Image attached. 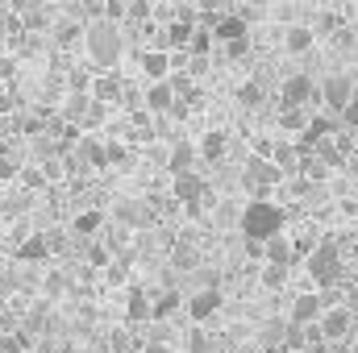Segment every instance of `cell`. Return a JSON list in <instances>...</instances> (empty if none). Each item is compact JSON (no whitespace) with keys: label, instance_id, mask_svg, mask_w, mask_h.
I'll use <instances>...</instances> for the list:
<instances>
[{"label":"cell","instance_id":"obj_1","mask_svg":"<svg viewBox=\"0 0 358 353\" xmlns=\"http://www.w3.org/2000/svg\"><path fill=\"white\" fill-rule=\"evenodd\" d=\"M287 225V212L275 204V200H250L242 208V241H263L267 246L271 237H279Z\"/></svg>","mask_w":358,"mask_h":353},{"label":"cell","instance_id":"obj_2","mask_svg":"<svg viewBox=\"0 0 358 353\" xmlns=\"http://www.w3.org/2000/svg\"><path fill=\"white\" fill-rule=\"evenodd\" d=\"M84 42H88V54H92V63H96L100 71H113V67L121 63L125 38H121V29H117L113 21L96 17V21H92L88 29H84Z\"/></svg>","mask_w":358,"mask_h":353},{"label":"cell","instance_id":"obj_3","mask_svg":"<svg viewBox=\"0 0 358 353\" xmlns=\"http://www.w3.org/2000/svg\"><path fill=\"white\" fill-rule=\"evenodd\" d=\"M304 270H308V278L317 287H334L342 278V250H338V241H317V250L308 254Z\"/></svg>","mask_w":358,"mask_h":353},{"label":"cell","instance_id":"obj_4","mask_svg":"<svg viewBox=\"0 0 358 353\" xmlns=\"http://www.w3.org/2000/svg\"><path fill=\"white\" fill-rule=\"evenodd\" d=\"M279 179H283V175L271 167L267 158H250V163H246V171H242V183H246V191H250L255 200H267L271 187H275Z\"/></svg>","mask_w":358,"mask_h":353},{"label":"cell","instance_id":"obj_5","mask_svg":"<svg viewBox=\"0 0 358 353\" xmlns=\"http://www.w3.org/2000/svg\"><path fill=\"white\" fill-rule=\"evenodd\" d=\"M325 308H329V299H325V295H313V291H304V295H296V299H292L287 324H292V329H304V324L321 320V316H325Z\"/></svg>","mask_w":358,"mask_h":353},{"label":"cell","instance_id":"obj_6","mask_svg":"<svg viewBox=\"0 0 358 353\" xmlns=\"http://www.w3.org/2000/svg\"><path fill=\"white\" fill-rule=\"evenodd\" d=\"M355 80L350 75H329L325 80V88H321V96H325V108H329V117H342V108L355 100Z\"/></svg>","mask_w":358,"mask_h":353},{"label":"cell","instance_id":"obj_7","mask_svg":"<svg viewBox=\"0 0 358 353\" xmlns=\"http://www.w3.org/2000/svg\"><path fill=\"white\" fill-rule=\"evenodd\" d=\"M313 96H317V84L308 75H287L279 88V108H304Z\"/></svg>","mask_w":358,"mask_h":353},{"label":"cell","instance_id":"obj_8","mask_svg":"<svg viewBox=\"0 0 358 353\" xmlns=\"http://www.w3.org/2000/svg\"><path fill=\"white\" fill-rule=\"evenodd\" d=\"M221 303H225V295L217 291V287H204V291H196L192 299H183V308H187V316L200 324V320H208V316H217L221 312Z\"/></svg>","mask_w":358,"mask_h":353},{"label":"cell","instance_id":"obj_9","mask_svg":"<svg viewBox=\"0 0 358 353\" xmlns=\"http://www.w3.org/2000/svg\"><path fill=\"white\" fill-rule=\"evenodd\" d=\"M246 38H250V25H246L234 8L213 25V42H221V46H229V42H246Z\"/></svg>","mask_w":358,"mask_h":353},{"label":"cell","instance_id":"obj_10","mask_svg":"<svg viewBox=\"0 0 358 353\" xmlns=\"http://www.w3.org/2000/svg\"><path fill=\"white\" fill-rule=\"evenodd\" d=\"M92 100H96V104H117V100H125L121 75H117V71H100V75L92 80Z\"/></svg>","mask_w":358,"mask_h":353},{"label":"cell","instance_id":"obj_11","mask_svg":"<svg viewBox=\"0 0 358 353\" xmlns=\"http://www.w3.org/2000/svg\"><path fill=\"white\" fill-rule=\"evenodd\" d=\"M325 341H342L346 333H350V312L346 308H325V316H321V329H317Z\"/></svg>","mask_w":358,"mask_h":353},{"label":"cell","instance_id":"obj_12","mask_svg":"<svg viewBox=\"0 0 358 353\" xmlns=\"http://www.w3.org/2000/svg\"><path fill=\"white\" fill-rule=\"evenodd\" d=\"M204 195H208V187H204V179L196 175H176V200L187 208V204H204Z\"/></svg>","mask_w":358,"mask_h":353},{"label":"cell","instance_id":"obj_13","mask_svg":"<svg viewBox=\"0 0 358 353\" xmlns=\"http://www.w3.org/2000/svg\"><path fill=\"white\" fill-rule=\"evenodd\" d=\"M196 150H200V158H204V163H221V158L229 154V133H225V129H208V133L200 137V146H196Z\"/></svg>","mask_w":358,"mask_h":353},{"label":"cell","instance_id":"obj_14","mask_svg":"<svg viewBox=\"0 0 358 353\" xmlns=\"http://www.w3.org/2000/svg\"><path fill=\"white\" fill-rule=\"evenodd\" d=\"M196 154H200V150H196L192 142H176L171 154H167V171H171V175H192V171H196Z\"/></svg>","mask_w":358,"mask_h":353},{"label":"cell","instance_id":"obj_15","mask_svg":"<svg viewBox=\"0 0 358 353\" xmlns=\"http://www.w3.org/2000/svg\"><path fill=\"white\" fill-rule=\"evenodd\" d=\"M142 71L150 75V84H163L167 75H171V54L167 50H142Z\"/></svg>","mask_w":358,"mask_h":353},{"label":"cell","instance_id":"obj_16","mask_svg":"<svg viewBox=\"0 0 358 353\" xmlns=\"http://www.w3.org/2000/svg\"><path fill=\"white\" fill-rule=\"evenodd\" d=\"M142 104H146V112H171V104H176V91H171V84L163 80V84H150L146 88V96H142Z\"/></svg>","mask_w":358,"mask_h":353},{"label":"cell","instance_id":"obj_17","mask_svg":"<svg viewBox=\"0 0 358 353\" xmlns=\"http://www.w3.org/2000/svg\"><path fill=\"white\" fill-rule=\"evenodd\" d=\"M263 266H283V270H292V241L279 233V237H271L267 246H263Z\"/></svg>","mask_w":358,"mask_h":353},{"label":"cell","instance_id":"obj_18","mask_svg":"<svg viewBox=\"0 0 358 353\" xmlns=\"http://www.w3.org/2000/svg\"><path fill=\"white\" fill-rule=\"evenodd\" d=\"M271 167H275L279 175L300 171V154H296V146H292V142H275V146H271Z\"/></svg>","mask_w":358,"mask_h":353},{"label":"cell","instance_id":"obj_19","mask_svg":"<svg viewBox=\"0 0 358 353\" xmlns=\"http://www.w3.org/2000/svg\"><path fill=\"white\" fill-rule=\"evenodd\" d=\"M179 308H183V295H179V291H159V295L150 299V320H167Z\"/></svg>","mask_w":358,"mask_h":353},{"label":"cell","instance_id":"obj_20","mask_svg":"<svg viewBox=\"0 0 358 353\" xmlns=\"http://www.w3.org/2000/svg\"><path fill=\"white\" fill-rule=\"evenodd\" d=\"M50 254V241H46V233H34L29 241H21V250H17V258L21 262H42Z\"/></svg>","mask_w":358,"mask_h":353},{"label":"cell","instance_id":"obj_21","mask_svg":"<svg viewBox=\"0 0 358 353\" xmlns=\"http://www.w3.org/2000/svg\"><path fill=\"white\" fill-rule=\"evenodd\" d=\"M313 158H317V163H321L325 171H334V167H342V163H346V154L338 150V142H334V137H329V142H317Z\"/></svg>","mask_w":358,"mask_h":353},{"label":"cell","instance_id":"obj_22","mask_svg":"<svg viewBox=\"0 0 358 353\" xmlns=\"http://www.w3.org/2000/svg\"><path fill=\"white\" fill-rule=\"evenodd\" d=\"M125 316L138 324V320H150V299H146V291L142 287H134L129 291V299H125Z\"/></svg>","mask_w":358,"mask_h":353},{"label":"cell","instance_id":"obj_23","mask_svg":"<svg viewBox=\"0 0 358 353\" xmlns=\"http://www.w3.org/2000/svg\"><path fill=\"white\" fill-rule=\"evenodd\" d=\"M287 329H292L287 320H267V324H263V345H267L271 353L283 350V345H287Z\"/></svg>","mask_w":358,"mask_h":353},{"label":"cell","instance_id":"obj_24","mask_svg":"<svg viewBox=\"0 0 358 353\" xmlns=\"http://www.w3.org/2000/svg\"><path fill=\"white\" fill-rule=\"evenodd\" d=\"M313 38H317V33H313L308 25H292V29L283 33V46H287L292 54H300V50H308V46H313Z\"/></svg>","mask_w":358,"mask_h":353},{"label":"cell","instance_id":"obj_25","mask_svg":"<svg viewBox=\"0 0 358 353\" xmlns=\"http://www.w3.org/2000/svg\"><path fill=\"white\" fill-rule=\"evenodd\" d=\"M117 220H125V225H146V220H150V208H146V204H138V200L117 204Z\"/></svg>","mask_w":358,"mask_h":353},{"label":"cell","instance_id":"obj_26","mask_svg":"<svg viewBox=\"0 0 358 353\" xmlns=\"http://www.w3.org/2000/svg\"><path fill=\"white\" fill-rule=\"evenodd\" d=\"M80 158H84L88 167H96V171H100V167H108L104 146H100V142H92V137H80Z\"/></svg>","mask_w":358,"mask_h":353},{"label":"cell","instance_id":"obj_27","mask_svg":"<svg viewBox=\"0 0 358 353\" xmlns=\"http://www.w3.org/2000/svg\"><path fill=\"white\" fill-rule=\"evenodd\" d=\"M88 108H92V96L76 91V96L67 100V108H63V112H67V121H80V125H84V121H88Z\"/></svg>","mask_w":358,"mask_h":353},{"label":"cell","instance_id":"obj_28","mask_svg":"<svg viewBox=\"0 0 358 353\" xmlns=\"http://www.w3.org/2000/svg\"><path fill=\"white\" fill-rule=\"evenodd\" d=\"M279 125H283L287 133H304L308 117H304V108H279Z\"/></svg>","mask_w":358,"mask_h":353},{"label":"cell","instance_id":"obj_29","mask_svg":"<svg viewBox=\"0 0 358 353\" xmlns=\"http://www.w3.org/2000/svg\"><path fill=\"white\" fill-rule=\"evenodd\" d=\"M238 100H242L246 108H259V104H263V84H259V80L242 84V88H238Z\"/></svg>","mask_w":358,"mask_h":353},{"label":"cell","instance_id":"obj_30","mask_svg":"<svg viewBox=\"0 0 358 353\" xmlns=\"http://www.w3.org/2000/svg\"><path fill=\"white\" fill-rule=\"evenodd\" d=\"M100 225H104V216H100V212H80V216H76V233H84V237H92Z\"/></svg>","mask_w":358,"mask_h":353},{"label":"cell","instance_id":"obj_31","mask_svg":"<svg viewBox=\"0 0 358 353\" xmlns=\"http://www.w3.org/2000/svg\"><path fill=\"white\" fill-rule=\"evenodd\" d=\"M283 283H287V270L283 266H263V287L267 291H279Z\"/></svg>","mask_w":358,"mask_h":353},{"label":"cell","instance_id":"obj_32","mask_svg":"<svg viewBox=\"0 0 358 353\" xmlns=\"http://www.w3.org/2000/svg\"><path fill=\"white\" fill-rule=\"evenodd\" d=\"M187 353H213V341H208V333L192 329V333H187Z\"/></svg>","mask_w":358,"mask_h":353},{"label":"cell","instance_id":"obj_33","mask_svg":"<svg viewBox=\"0 0 358 353\" xmlns=\"http://www.w3.org/2000/svg\"><path fill=\"white\" fill-rule=\"evenodd\" d=\"M338 121H342V129H350V133L358 129V91H355V100L342 108V117H338Z\"/></svg>","mask_w":358,"mask_h":353},{"label":"cell","instance_id":"obj_34","mask_svg":"<svg viewBox=\"0 0 358 353\" xmlns=\"http://www.w3.org/2000/svg\"><path fill=\"white\" fill-rule=\"evenodd\" d=\"M150 13H155V8H150L146 0H134V4H125V17H129V21H146Z\"/></svg>","mask_w":358,"mask_h":353},{"label":"cell","instance_id":"obj_35","mask_svg":"<svg viewBox=\"0 0 358 353\" xmlns=\"http://www.w3.org/2000/svg\"><path fill=\"white\" fill-rule=\"evenodd\" d=\"M300 171H304L308 179H325V175H329V171H325V167H321L317 158H300Z\"/></svg>","mask_w":358,"mask_h":353},{"label":"cell","instance_id":"obj_36","mask_svg":"<svg viewBox=\"0 0 358 353\" xmlns=\"http://www.w3.org/2000/svg\"><path fill=\"white\" fill-rule=\"evenodd\" d=\"M104 158H108V163H125V158H129V150H125L121 142H113V146H104Z\"/></svg>","mask_w":358,"mask_h":353},{"label":"cell","instance_id":"obj_37","mask_svg":"<svg viewBox=\"0 0 358 353\" xmlns=\"http://www.w3.org/2000/svg\"><path fill=\"white\" fill-rule=\"evenodd\" d=\"M100 13H104V21H117V17H125V4H121V0H108Z\"/></svg>","mask_w":358,"mask_h":353},{"label":"cell","instance_id":"obj_38","mask_svg":"<svg viewBox=\"0 0 358 353\" xmlns=\"http://www.w3.org/2000/svg\"><path fill=\"white\" fill-rule=\"evenodd\" d=\"M221 50H225V59H242V54L250 50V38H246V42H229V46H221Z\"/></svg>","mask_w":358,"mask_h":353},{"label":"cell","instance_id":"obj_39","mask_svg":"<svg viewBox=\"0 0 358 353\" xmlns=\"http://www.w3.org/2000/svg\"><path fill=\"white\" fill-rule=\"evenodd\" d=\"M104 121V104H96L92 100V108H88V121H84V129H92V125H100Z\"/></svg>","mask_w":358,"mask_h":353},{"label":"cell","instance_id":"obj_40","mask_svg":"<svg viewBox=\"0 0 358 353\" xmlns=\"http://www.w3.org/2000/svg\"><path fill=\"white\" fill-rule=\"evenodd\" d=\"M242 250H246V258L263 262V241H242Z\"/></svg>","mask_w":358,"mask_h":353},{"label":"cell","instance_id":"obj_41","mask_svg":"<svg viewBox=\"0 0 358 353\" xmlns=\"http://www.w3.org/2000/svg\"><path fill=\"white\" fill-rule=\"evenodd\" d=\"M63 287H67V278H63V274H50V278H46V291H50V295H59Z\"/></svg>","mask_w":358,"mask_h":353},{"label":"cell","instance_id":"obj_42","mask_svg":"<svg viewBox=\"0 0 358 353\" xmlns=\"http://www.w3.org/2000/svg\"><path fill=\"white\" fill-rule=\"evenodd\" d=\"M92 262L96 266H108V250H104V246H92V254H88Z\"/></svg>","mask_w":358,"mask_h":353},{"label":"cell","instance_id":"obj_43","mask_svg":"<svg viewBox=\"0 0 358 353\" xmlns=\"http://www.w3.org/2000/svg\"><path fill=\"white\" fill-rule=\"evenodd\" d=\"M76 33H80V25H59V42H76Z\"/></svg>","mask_w":358,"mask_h":353},{"label":"cell","instance_id":"obj_44","mask_svg":"<svg viewBox=\"0 0 358 353\" xmlns=\"http://www.w3.org/2000/svg\"><path fill=\"white\" fill-rule=\"evenodd\" d=\"M13 175H17V167H13L8 158H0V179H13Z\"/></svg>","mask_w":358,"mask_h":353}]
</instances>
